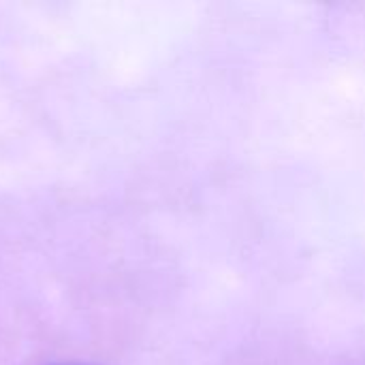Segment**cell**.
<instances>
[{"mask_svg": "<svg viewBox=\"0 0 365 365\" xmlns=\"http://www.w3.org/2000/svg\"><path fill=\"white\" fill-rule=\"evenodd\" d=\"M60 365H88V364H60Z\"/></svg>", "mask_w": 365, "mask_h": 365, "instance_id": "obj_1", "label": "cell"}]
</instances>
